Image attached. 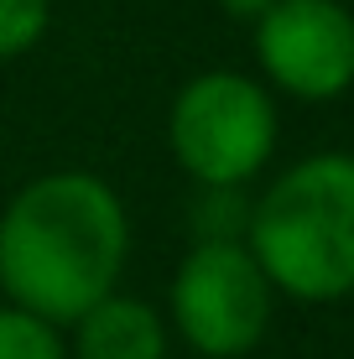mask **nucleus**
Listing matches in <instances>:
<instances>
[{
	"mask_svg": "<svg viewBox=\"0 0 354 359\" xmlns=\"http://www.w3.org/2000/svg\"><path fill=\"white\" fill-rule=\"evenodd\" d=\"M0 359H68L63 328L16 302H0Z\"/></svg>",
	"mask_w": 354,
	"mask_h": 359,
	"instance_id": "nucleus-7",
	"label": "nucleus"
},
{
	"mask_svg": "<svg viewBox=\"0 0 354 359\" xmlns=\"http://www.w3.org/2000/svg\"><path fill=\"white\" fill-rule=\"evenodd\" d=\"M47 21H53V0H0V63L32 53L47 36Z\"/></svg>",
	"mask_w": 354,
	"mask_h": 359,
	"instance_id": "nucleus-8",
	"label": "nucleus"
},
{
	"mask_svg": "<svg viewBox=\"0 0 354 359\" xmlns=\"http://www.w3.org/2000/svg\"><path fill=\"white\" fill-rule=\"evenodd\" d=\"M214 6H219V11H224V16H229V21H250V27H255V21H261V16H266V11H271V6H276V0H214Z\"/></svg>",
	"mask_w": 354,
	"mask_h": 359,
	"instance_id": "nucleus-9",
	"label": "nucleus"
},
{
	"mask_svg": "<svg viewBox=\"0 0 354 359\" xmlns=\"http://www.w3.org/2000/svg\"><path fill=\"white\" fill-rule=\"evenodd\" d=\"M73 359H167V318L151 302L109 292L73 318Z\"/></svg>",
	"mask_w": 354,
	"mask_h": 359,
	"instance_id": "nucleus-6",
	"label": "nucleus"
},
{
	"mask_svg": "<svg viewBox=\"0 0 354 359\" xmlns=\"http://www.w3.org/2000/svg\"><path fill=\"white\" fill-rule=\"evenodd\" d=\"M276 287L240 234H203L172 271L167 328L203 359H240L271 328Z\"/></svg>",
	"mask_w": 354,
	"mask_h": 359,
	"instance_id": "nucleus-4",
	"label": "nucleus"
},
{
	"mask_svg": "<svg viewBox=\"0 0 354 359\" xmlns=\"http://www.w3.org/2000/svg\"><path fill=\"white\" fill-rule=\"evenodd\" d=\"M125 255V203L94 172H42L0 208V292L57 328L115 292Z\"/></svg>",
	"mask_w": 354,
	"mask_h": 359,
	"instance_id": "nucleus-1",
	"label": "nucleus"
},
{
	"mask_svg": "<svg viewBox=\"0 0 354 359\" xmlns=\"http://www.w3.org/2000/svg\"><path fill=\"white\" fill-rule=\"evenodd\" d=\"M240 240L276 297L313 307L354 297V151H318L276 172Z\"/></svg>",
	"mask_w": 354,
	"mask_h": 359,
	"instance_id": "nucleus-2",
	"label": "nucleus"
},
{
	"mask_svg": "<svg viewBox=\"0 0 354 359\" xmlns=\"http://www.w3.org/2000/svg\"><path fill=\"white\" fill-rule=\"evenodd\" d=\"M276 99L261 79L235 68L193 73L167 109L172 162L198 188H245L276 156Z\"/></svg>",
	"mask_w": 354,
	"mask_h": 359,
	"instance_id": "nucleus-3",
	"label": "nucleus"
},
{
	"mask_svg": "<svg viewBox=\"0 0 354 359\" xmlns=\"http://www.w3.org/2000/svg\"><path fill=\"white\" fill-rule=\"evenodd\" d=\"M250 32L266 89L302 104H328L354 89V11L344 0H276Z\"/></svg>",
	"mask_w": 354,
	"mask_h": 359,
	"instance_id": "nucleus-5",
	"label": "nucleus"
}]
</instances>
